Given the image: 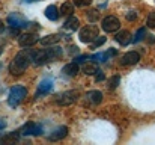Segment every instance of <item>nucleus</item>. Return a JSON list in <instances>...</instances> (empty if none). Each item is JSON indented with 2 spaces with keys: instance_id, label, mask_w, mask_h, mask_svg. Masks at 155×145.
<instances>
[{
  "instance_id": "f257e3e1",
  "label": "nucleus",
  "mask_w": 155,
  "mask_h": 145,
  "mask_svg": "<svg viewBox=\"0 0 155 145\" xmlns=\"http://www.w3.org/2000/svg\"><path fill=\"white\" fill-rule=\"evenodd\" d=\"M30 60H32V53L30 51H20L11 62L9 65V73L12 76H20L23 74L27 67L30 65Z\"/></svg>"
},
{
  "instance_id": "f03ea898",
  "label": "nucleus",
  "mask_w": 155,
  "mask_h": 145,
  "mask_svg": "<svg viewBox=\"0 0 155 145\" xmlns=\"http://www.w3.org/2000/svg\"><path fill=\"white\" fill-rule=\"evenodd\" d=\"M62 54V48L60 47H51L47 50H35L32 51V62L35 65H45L50 60L59 57Z\"/></svg>"
},
{
  "instance_id": "7ed1b4c3",
  "label": "nucleus",
  "mask_w": 155,
  "mask_h": 145,
  "mask_svg": "<svg viewBox=\"0 0 155 145\" xmlns=\"http://www.w3.org/2000/svg\"><path fill=\"white\" fill-rule=\"evenodd\" d=\"M27 95V89L24 86H20V85H15L9 89V95H8V104L11 107H17L23 100L24 97Z\"/></svg>"
},
{
  "instance_id": "20e7f679",
  "label": "nucleus",
  "mask_w": 155,
  "mask_h": 145,
  "mask_svg": "<svg viewBox=\"0 0 155 145\" xmlns=\"http://www.w3.org/2000/svg\"><path fill=\"white\" fill-rule=\"evenodd\" d=\"M98 36H100V29L94 24H87L86 27H83L80 30V41L84 43V44L94 43Z\"/></svg>"
},
{
  "instance_id": "39448f33",
  "label": "nucleus",
  "mask_w": 155,
  "mask_h": 145,
  "mask_svg": "<svg viewBox=\"0 0 155 145\" xmlns=\"http://www.w3.org/2000/svg\"><path fill=\"white\" fill-rule=\"evenodd\" d=\"M78 100V91H65L59 95H56V104L57 106H69Z\"/></svg>"
},
{
  "instance_id": "423d86ee",
  "label": "nucleus",
  "mask_w": 155,
  "mask_h": 145,
  "mask_svg": "<svg viewBox=\"0 0 155 145\" xmlns=\"http://www.w3.org/2000/svg\"><path fill=\"white\" fill-rule=\"evenodd\" d=\"M101 27H103L104 32L113 33V32H117V30L120 29V21H119V18H116L114 15H107L105 18H103V21H101Z\"/></svg>"
},
{
  "instance_id": "0eeeda50",
  "label": "nucleus",
  "mask_w": 155,
  "mask_h": 145,
  "mask_svg": "<svg viewBox=\"0 0 155 145\" xmlns=\"http://www.w3.org/2000/svg\"><path fill=\"white\" fill-rule=\"evenodd\" d=\"M6 21H8V24L12 29H20V27H27L29 26V21L23 15H20L18 12H14V14L8 15V20Z\"/></svg>"
},
{
  "instance_id": "6e6552de",
  "label": "nucleus",
  "mask_w": 155,
  "mask_h": 145,
  "mask_svg": "<svg viewBox=\"0 0 155 145\" xmlns=\"http://www.w3.org/2000/svg\"><path fill=\"white\" fill-rule=\"evenodd\" d=\"M20 133L23 136H39V135H42V126H39L36 123H27L21 127Z\"/></svg>"
},
{
  "instance_id": "1a4fd4ad",
  "label": "nucleus",
  "mask_w": 155,
  "mask_h": 145,
  "mask_svg": "<svg viewBox=\"0 0 155 145\" xmlns=\"http://www.w3.org/2000/svg\"><path fill=\"white\" fill-rule=\"evenodd\" d=\"M39 41V36L36 33H30V32H26V33H21L20 38H18V44L21 47H32L35 46L36 43Z\"/></svg>"
},
{
  "instance_id": "9d476101",
  "label": "nucleus",
  "mask_w": 155,
  "mask_h": 145,
  "mask_svg": "<svg viewBox=\"0 0 155 145\" xmlns=\"http://www.w3.org/2000/svg\"><path fill=\"white\" fill-rule=\"evenodd\" d=\"M140 60V54L137 51H128L120 57V64L122 65H136Z\"/></svg>"
},
{
  "instance_id": "9b49d317",
  "label": "nucleus",
  "mask_w": 155,
  "mask_h": 145,
  "mask_svg": "<svg viewBox=\"0 0 155 145\" xmlns=\"http://www.w3.org/2000/svg\"><path fill=\"white\" fill-rule=\"evenodd\" d=\"M51 91H53V80H50V79H44V80L39 83V86H38L36 97L45 95V94H48V92H51Z\"/></svg>"
},
{
  "instance_id": "f8f14e48",
  "label": "nucleus",
  "mask_w": 155,
  "mask_h": 145,
  "mask_svg": "<svg viewBox=\"0 0 155 145\" xmlns=\"http://www.w3.org/2000/svg\"><path fill=\"white\" fill-rule=\"evenodd\" d=\"M114 40H116L120 46H128V44L133 41L131 33H130L128 30H120V32H117L116 36H114Z\"/></svg>"
},
{
  "instance_id": "ddd939ff",
  "label": "nucleus",
  "mask_w": 155,
  "mask_h": 145,
  "mask_svg": "<svg viewBox=\"0 0 155 145\" xmlns=\"http://www.w3.org/2000/svg\"><path fill=\"white\" fill-rule=\"evenodd\" d=\"M20 135L21 133H17V132L3 133V135H0V144H14L20 139Z\"/></svg>"
},
{
  "instance_id": "4468645a",
  "label": "nucleus",
  "mask_w": 155,
  "mask_h": 145,
  "mask_svg": "<svg viewBox=\"0 0 155 145\" xmlns=\"http://www.w3.org/2000/svg\"><path fill=\"white\" fill-rule=\"evenodd\" d=\"M66 135H68V127L62 126V127L56 129V130L53 132L51 135L48 136V141H60V139L66 138Z\"/></svg>"
},
{
  "instance_id": "2eb2a0df",
  "label": "nucleus",
  "mask_w": 155,
  "mask_h": 145,
  "mask_svg": "<svg viewBox=\"0 0 155 145\" xmlns=\"http://www.w3.org/2000/svg\"><path fill=\"white\" fill-rule=\"evenodd\" d=\"M62 73L65 76H69V77H74L78 74V65L77 62H71V64H66L63 68H62Z\"/></svg>"
},
{
  "instance_id": "dca6fc26",
  "label": "nucleus",
  "mask_w": 155,
  "mask_h": 145,
  "mask_svg": "<svg viewBox=\"0 0 155 145\" xmlns=\"http://www.w3.org/2000/svg\"><path fill=\"white\" fill-rule=\"evenodd\" d=\"M63 27H65V29H68V30H72V32H75V30L80 27V20H78L77 17L71 15V17H68V20L65 21Z\"/></svg>"
},
{
  "instance_id": "f3484780",
  "label": "nucleus",
  "mask_w": 155,
  "mask_h": 145,
  "mask_svg": "<svg viewBox=\"0 0 155 145\" xmlns=\"http://www.w3.org/2000/svg\"><path fill=\"white\" fill-rule=\"evenodd\" d=\"M60 35H57V33H53V35H47V36H44L39 43L42 44V46H54V44H57L59 41H60Z\"/></svg>"
},
{
  "instance_id": "a211bd4d",
  "label": "nucleus",
  "mask_w": 155,
  "mask_h": 145,
  "mask_svg": "<svg viewBox=\"0 0 155 145\" xmlns=\"http://www.w3.org/2000/svg\"><path fill=\"white\" fill-rule=\"evenodd\" d=\"M86 98H87L91 103H94V104H100V103L103 101V92H101V91H89V92L86 94Z\"/></svg>"
},
{
  "instance_id": "6ab92c4d",
  "label": "nucleus",
  "mask_w": 155,
  "mask_h": 145,
  "mask_svg": "<svg viewBox=\"0 0 155 145\" xmlns=\"http://www.w3.org/2000/svg\"><path fill=\"white\" fill-rule=\"evenodd\" d=\"M59 15H60V12H59V9L54 6V5H50V6H47V9H45V17L48 18V20H51V21H56L57 18H59Z\"/></svg>"
},
{
  "instance_id": "aec40b11",
  "label": "nucleus",
  "mask_w": 155,
  "mask_h": 145,
  "mask_svg": "<svg viewBox=\"0 0 155 145\" xmlns=\"http://www.w3.org/2000/svg\"><path fill=\"white\" fill-rule=\"evenodd\" d=\"M100 70H98V67H97V62H94V64H91V62H87V64H84V67H83V73L86 74V76H94V74H97Z\"/></svg>"
},
{
  "instance_id": "412c9836",
  "label": "nucleus",
  "mask_w": 155,
  "mask_h": 145,
  "mask_svg": "<svg viewBox=\"0 0 155 145\" xmlns=\"http://www.w3.org/2000/svg\"><path fill=\"white\" fill-rule=\"evenodd\" d=\"M72 12H74V5L69 3V2H65V3L62 5V8H60V14L65 15V17H71Z\"/></svg>"
},
{
  "instance_id": "4be33fe9",
  "label": "nucleus",
  "mask_w": 155,
  "mask_h": 145,
  "mask_svg": "<svg viewBox=\"0 0 155 145\" xmlns=\"http://www.w3.org/2000/svg\"><path fill=\"white\" fill-rule=\"evenodd\" d=\"M146 38V29L145 27H140L139 30H137V33H136V36L133 38V43L136 44V43H140L142 40H145Z\"/></svg>"
},
{
  "instance_id": "5701e85b",
  "label": "nucleus",
  "mask_w": 155,
  "mask_h": 145,
  "mask_svg": "<svg viewBox=\"0 0 155 145\" xmlns=\"http://www.w3.org/2000/svg\"><path fill=\"white\" fill-rule=\"evenodd\" d=\"M108 57H110V56L107 54V51H105V53H97V54H92V56H91V59H92L94 62H97V64H98V62H105Z\"/></svg>"
},
{
  "instance_id": "b1692460",
  "label": "nucleus",
  "mask_w": 155,
  "mask_h": 145,
  "mask_svg": "<svg viewBox=\"0 0 155 145\" xmlns=\"http://www.w3.org/2000/svg\"><path fill=\"white\" fill-rule=\"evenodd\" d=\"M119 82H120V77H119V76H113V77L108 80V88H110V89H114V88H117Z\"/></svg>"
},
{
  "instance_id": "393cba45",
  "label": "nucleus",
  "mask_w": 155,
  "mask_h": 145,
  "mask_svg": "<svg viewBox=\"0 0 155 145\" xmlns=\"http://www.w3.org/2000/svg\"><path fill=\"white\" fill-rule=\"evenodd\" d=\"M146 26H148V27H151V29H155V12H151V14L148 15Z\"/></svg>"
},
{
  "instance_id": "a878e982",
  "label": "nucleus",
  "mask_w": 155,
  "mask_h": 145,
  "mask_svg": "<svg viewBox=\"0 0 155 145\" xmlns=\"http://www.w3.org/2000/svg\"><path fill=\"white\" fill-rule=\"evenodd\" d=\"M105 41H107V38H105V36H103V35H100V36H98V38H97V40H95V41L92 43V44H94V48L101 47V46H103Z\"/></svg>"
},
{
  "instance_id": "bb28decb",
  "label": "nucleus",
  "mask_w": 155,
  "mask_h": 145,
  "mask_svg": "<svg viewBox=\"0 0 155 145\" xmlns=\"http://www.w3.org/2000/svg\"><path fill=\"white\" fill-rule=\"evenodd\" d=\"M87 18H89V21H92V23L97 21V20H98V11H95V9H94V11H89V12H87Z\"/></svg>"
},
{
  "instance_id": "cd10ccee",
  "label": "nucleus",
  "mask_w": 155,
  "mask_h": 145,
  "mask_svg": "<svg viewBox=\"0 0 155 145\" xmlns=\"http://www.w3.org/2000/svg\"><path fill=\"white\" fill-rule=\"evenodd\" d=\"M91 2H92V0H74V3H75L77 6H80V8H83V6H87V5H91Z\"/></svg>"
},
{
  "instance_id": "c85d7f7f",
  "label": "nucleus",
  "mask_w": 155,
  "mask_h": 145,
  "mask_svg": "<svg viewBox=\"0 0 155 145\" xmlns=\"http://www.w3.org/2000/svg\"><path fill=\"white\" fill-rule=\"evenodd\" d=\"M104 79H105V76H104V73H103V71L100 70V71H98V73L95 74V80H97V82H103Z\"/></svg>"
},
{
  "instance_id": "c756f323",
  "label": "nucleus",
  "mask_w": 155,
  "mask_h": 145,
  "mask_svg": "<svg viewBox=\"0 0 155 145\" xmlns=\"http://www.w3.org/2000/svg\"><path fill=\"white\" fill-rule=\"evenodd\" d=\"M127 18H128L130 21H133V20H136V18H137V14H136L134 11H130V12L127 14Z\"/></svg>"
},
{
  "instance_id": "7c9ffc66",
  "label": "nucleus",
  "mask_w": 155,
  "mask_h": 145,
  "mask_svg": "<svg viewBox=\"0 0 155 145\" xmlns=\"http://www.w3.org/2000/svg\"><path fill=\"white\" fill-rule=\"evenodd\" d=\"M84 60H87V56H86V54L78 56V57H75V59H74V62H84Z\"/></svg>"
},
{
  "instance_id": "2f4dec72",
  "label": "nucleus",
  "mask_w": 155,
  "mask_h": 145,
  "mask_svg": "<svg viewBox=\"0 0 155 145\" xmlns=\"http://www.w3.org/2000/svg\"><path fill=\"white\" fill-rule=\"evenodd\" d=\"M146 40L149 44H155V35H146Z\"/></svg>"
},
{
  "instance_id": "473e14b6",
  "label": "nucleus",
  "mask_w": 155,
  "mask_h": 145,
  "mask_svg": "<svg viewBox=\"0 0 155 145\" xmlns=\"http://www.w3.org/2000/svg\"><path fill=\"white\" fill-rule=\"evenodd\" d=\"M5 127H6V121H5V119H2V118H0V130H3V129H5Z\"/></svg>"
},
{
  "instance_id": "72a5a7b5",
  "label": "nucleus",
  "mask_w": 155,
  "mask_h": 145,
  "mask_svg": "<svg viewBox=\"0 0 155 145\" xmlns=\"http://www.w3.org/2000/svg\"><path fill=\"white\" fill-rule=\"evenodd\" d=\"M3 30H5V26H3V23H2V21H0V33H2V32H3Z\"/></svg>"
},
{
  "instance_id": "f704fd0d",
  "label": "nucleus",
  "mask_w": 155,
  "mask_h": 145,
  "mask_svg": "<svg viewBox=\"0 0 155 145\" xmlns=\"http://www.w3.org/2000/svg\"><path fill=\"white\" fill-rule=\"evenodd\" d=\"M23 2H26V3H32V2H36V0H23Z\"/></svg>"
},
{
  "instance_id": "c9c22d12",
  "label": "nucleus",
  "mask_w": 155,
  "mask_h": 145,
  "mask_svg": "<svg viewBox=\"0 0 155 145\" xmlns=\"http://www.w3.org/2000/svg\"><path fill=\"white\" fill-rule=\"evenodd\" d=\"M0 53H2V48H0Z\"/></svg>"
}]
</instances>
